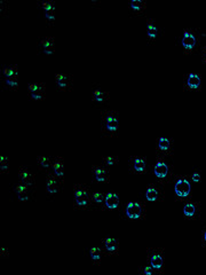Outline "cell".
I'll use <instances>...</instances> for the list:
<instances>
[{
  "label": "cell",
  "mask_w": 206,
  "mask_h": 275,
  "mask_svg": "<svg viewBox=\"0 0 206 275\" xmlns=\"http://www.w3.org/2000/svg\"><path fill=\"white\" fill-rule=\"evenodd\" d=\"M190 192V184L186 179H180L175 184V193L179 196H187Z\"/></svg>",
  "instance_id": "cell-1"
},
{
  "label": "cell",
  "mask_w": 206,
  "mask_h": 275,
  "mask_svg": "<svg viewBox=\"0 0 206 275\" xmlns=\"http://www.w3.org/2000/svg\"><path fill=\"white\" fill-rule=\"evenodd\" d=\"M126 212L129 218H139L142 213V207L138 203H129L126 207Z\"/></svg>",
  "instance_id": "cell-2"
},
{
  "label": "cell",
  "mask_w": 206,
  "mask_h": 275,
  "mask_svg": "<svg viewBox=\"0 0 206 275\" xmlns=\"http://www.w3.org/2000/svg\"><path fill=\"white\" fill-rule=\"evenodd\" d=\"M195 42H196L195 36L191 33V32L186 31L183 34V38H182V44H183L187 48H191L192 46L195 45Z\"/></svg>",
  "instance_id": "cell-3"
},
{
  "label": "cell",
  "mask_w": 206,
  "mask_h": 275,
  "mask_svg": "<svg viewBox=\"0 0 206 275\" xmlns=\"http://www.w3.org/2000/svg\"><path fill=\"white\" fill-rule=\"evenodd\" d=\"M29 92L34 98H40L44 93V87L41 86L40 84H31L29 86Z\"/></svg>",
  "instance_id": "cell-4"
},
{
  "label": "cell",
  "mask_w": 206,
  "mask_h": 275,
  "mask_svg": "<svg viewBox=\"0 0 206 275\" xmlns=\"http://www.w3.org/2000/svg\"><path fill=\"white\" fill-rule=\"evenodd\" d=\"M167 165L163 162H159L157 163L156 165H155V174L157 175V177H160V178H164L166 174H167Z\"/></svg>",
  "instance_id": "cell-5"
},
{
  "label": "cell",
  "mask_w": 206,
  "mask_h": 275,
  "mask_svg": "<svg viewBox=\"0 0 206 275\" xmlns=\"http://www.w3.org/2000/svg\"><path fill=\"white\" fill-rule=\"evenodd\" d=\"M105 204H107V206L108 207H116L118 205V197H117L116 194H113V193H110L107 195L105 197Z\"/></svg>",
  "instance_id": "cell-6"
},
{
  "label": "cell",
  "mask_w": 206,
  "mask_h": 275,
  "mask_svg": "<svg viewBox=\"0 0 206 275\" xmlns=\"http://www.w3.org/2000/svg\"><path fill=\"white\" fill-rule=\"evenodd\" d=\"M76 202L79 205H84L88 202V196L84 190H77L76 192Z\"/></svg>",
  "instance_id": "cell-7"
},
{
  "label": "cell",
  "mask_w": 206,
  "mask_h": 275,
  "mask_svg": "<svg viewBox=\"0 0 206 275\" xmlns=\"http://www.w3.org/2000/svg\"><path fill=\"white\" fill-rule=\"evenodd\" d=\"M105 124H107V127H108L109 130H116L117 126H118V119H117L115 116H112V115H109V116L107 117Z\"/></svg>",
  "instance_id": "cell-8"
},
{
  "label": "cell",
  "mask_w": 206,
  "mask_h": 275,
  "mask_svg": "<svg viewBox=\"0 0 206 275\" xmlns=\"http://www.w3.org/2000/svg\"><path fill=\"white\" fill-rule=\"evenodd\" d=\"M199 83H200V78H199V76L195 75V73H191L189 75L188 77V85L192 88H196V87L199 86Z\"/></svg>",
  "instance_id": "cell-9"
},
{
  "label": "cell",
  "mask_w": 206,
  "mask_h": 275,
  "mask_svg": "<svg viewBox=\"0 0 206 275\" xmlns=\"http://www.w3.org/2000/svg\"><path fill=\"white\" fill-rule=\"evenodd\" d=\"M41 46H42V48L45 49L47 53H50L53 48H54V42H53L52 38H46V39H44L41 42Z\"/></svg>",
  "instance_id": "cell-10"
},
{
  "label": "cell",
  "mask_w": 206,
  "mask_h": 275,
  "mask_svg": "<svg viewBox=\"0 0 206 275\" xmlns=\"http://www.w3.org/2000/svg\"><path fill=\"white\" fill-rule=\"evenodd\" d=\"M16 192H17V195L21 200H26L28 197H29V192H28V188H26L25 186L23 185H20L16 189Z\"/></svg>",
  "instance_id": "cell-11"
},
{
  "label": "cell",
  "mask_w": 206,
  "mask_h": 275,
  "mask_svg": "<svg viewBox=\"0 0 206 275\" xmlns=\"http://www.w3.org/2000/svg\"><path fill=\"white\" fill-rule=\"evenodd\" d=\"M151 266L155 268H160L163 266V258L159 255H155L151 258Z\"/></svg>",
  "instance_id": "cell-12"
},
{
  "label": "cell",
  "mask_w": 206,
  "mask_h": 275,
  "mask_svg": "<svg viewBox=\"0 0 206 275\" xmlns=\"http://www.w3.org/2000/svg\"><path fill=\"white\" fill-rule=\"evenodd\" d=\"M104 246L108 251H115L117 249V242L112 238H107L104 241Z\"/></svg>",
  "instance_id": "cell-13"
},
{
  "label": "cell",
  "mask_w": 206,
  "mask_h": 275,
  "mask_svg": "<svg viewBox=\"0 0 206 275\" xmlns=\"http://www.w3.org/2000/svg\"><path fill=\"white\" fill-rule=\"evenodd\" d=\"M44 8L46 11V15L48 16L49 19H52L53 15H54V6L50 1H47V2H44Z\"/></svg>",
  "instance_id": "cell-14"
},
{
  "label": "cell",
  "mask_w": 206,
  "mask_h": 275,
  "mask_svg": "<svg viewBox=\"0 0 206 275\" xmlns=\"http://www.w3.org/2000/svg\"><path fill=\"white\" fill-rule=\"evenodd\" d=\"M146 195H147V198H148L149 201L157 200V197H158L157 189H155V188H148V190H147V193H146Z\"/></svg>",
  "instance_id": "cell-15"
},
{
  "label": "cell",
  "mask_w": 206,
  "mask_h": 275,
  "mask_svg": "<svg viewBox=\"0 0 206 275\" xmlns=\"http://www.w3.org/2000/svg\"><path fill=\"white\" fill-rule=\"evenodd\" d=\"M134 167L138 171H143L146 167V162L142 158H135L134 159Z\"/></svg>",
  "instance_id": "cell-16"
},
{
  "label": "cell",
  "mask_w": 206,
  "mask_h": 275,
  "mask_svg": "<svg viewBox=\"0 0 206 275\" xmlns=\"http://www.w3.org/2000/svg\"><path fill=\"white\" fill-rule=\"evenodd\" d=\"M20 178H21V180L23 182H25V184H29L31 180H32V175L31 173H29L28 171H21L20 172Z\"/></svg>",
  "instance_id": "cell-17"
},
{
  "label": "cell",
  "mask_w": 206,
  "mask_h": 275,
  "mask_svg": "<svg viewBox=\"0 0 206 275\" xmlns=\"http://www.w3.org/2000/svg\"><path fill=\"white\" fill-rule=\"evenodd\" d=\"M94 174L98 180H104L107 178V171L104 169H96L94 171Z\"/></svg>",
  "instance_id": "cell-18"
},
{
  "label": "cell",
  "mask_w": 206,
  "mask_h": 275,
  "mask_svg": "<svg viewBox=\"0 0 206 275\" xmlns=\"http://www.w3.org/2000/svg\"><path fill=\"white\" fill-rule=\"evenodd\" d=\"M195 211H196V207L194 204H187V205L183 207V213L186 215H188V217H190V215H194Z\"/></svg>",
  "instance_id": "cell-19"
},
{
  "label": "cell",
  "mask_w": 206,
  "mask_h": 275,
  "mask_svg": "<svg viewBox=\"0 0 206 275\" xmlns=\"http://www.w3.org/2000/svg\"><path fill=\"white\" fill-rule=\"evenodd\" d=\"M56 83L61 86H65L69 83V77L65 75H57L56 76Z\"/></svg>",
  "instance_id": "cell-20"
},
{
  "label": "cell",
  "mask_w": 206,
  "mask_h": 275,
  "mask_svg": "<svg viewBox=\"0 0 206 275\" xmlns=\"http://www.w3.org/2000/svg\"><path fill=\"white\" fill-rule=\"evenodd\" d=\"M57 188H59V186H57L56 181L53 180V179L48 180V182H47V189H48L49 193H55L57 190Z\"/></svg>",
  "instance_id": "cell-21"
},
{
  "label": "cell",
  "mask_w": 206,
  "mask_h": 275,
  "mask_svg": "<svg viewBox=\"0 0 206 275\" xmlns=\"http://www.w3.org/2000/svg\"><path fill=\"white\" fill-rule=\"evenodd\" d=\"M158 147L163 149V150H166V149H169V141L167 139H165V138H161L159 141H158Z\"/></svg>",
  "instance_id": "cell-22"
},
{
  "label": "cell",
  "mask_w": 206,
  "mask_h": 275,
  "mask_svg": "<svg viewBox=\"0 0 206 275\" xmlns=\"http://www.w3.org/2000/svg\"><path fill=\"white\" fill-rule=\"evenodd\" d=\"M147 31H148V34H149L150 37H155V36L157 34V28H156V25L152 24V23H149V24H148Z\"/></svg>",
  "instance_id": "cell-23"
},
{
  "label": "cell",
  "mask_w": 206,
  "mask_h": 275,
  "mask_svg": "<svg viewBox=\"0 0 206 275\" xmlns=\"http://www.w3.org/2000/svg\"><path fill=\"white\" fill-rule=\"evenodd\" d=\"M105 96H107V95H105L104 93H103L102 91H100V90H96L95 92H94V99H95V100H98V101H102V100H104Z\"/></svg>",
  "instance_id": "cell-24"
},
{
  "label": "cell",
  "mask_w": 206,
  "mask_h": 275,
  "mask_svg": "<svg viewBox=\"0 0 206 275\" xmlns=\"http://www.w3.org/2000/svg\"><path fill=\"white\" fill-rule=\"evenodd\" d=\"M54 171H55V173L59 174V175H62L64 172V169H63V165H62V163H55V165H54Z\"/></svg>",
  "instance_id": "cell-25"
},
{
  "label": "cell",
  "mask_w": 206,
  "mask_h": 275,
  "mask_svg": "<svg viewBox=\"0 0 206 275\" xmlns=\"http://www.w3.org/2000/svg\"><path fill=\"white\" fill-rule=\"evenodd\" d=\"M100 256H101V253H100L99 248H93L92 250H90V257H92L94 260L100 259Z\"/></svg>",
  "instance_id": "cell-26"
},
{
  "label": "cell",
  "mask_w": 206,
  "mask_h": 275,
  "mask_svg": "<svg viewBox=\"0 0 206 275\" xmlns=\"http://www.w3.org/2000/svg\"><path fill=\"white\" fill-rule=\"evenodd\" d=\"M4 73L6 75V77H8V76L16 75V68H15V67H7V68H5Z\"/></svg>",
  "instance_id": "cell-27"
},
{
  "label": "cell",
  "mask_w": 206,
  "mask_h": 275,
  "mask_svg": "<svg viewBox=\"0 0 206 275\" xmlns=\"http://www.w3.org/2000/svg\"><path fill=\"white\" fill-rule=\"evenodd\" d=\"M131 6L135 9H139L143 6V2L141 0H132L131 1Z\"/></svg>",
  "instance_id": "cell-28"
},
{
  "label": "cell",
  "mask_w": 206,
  "mask_h": 275,
  "mask_svg": "<svg viewBox=\"0 0 206 275\" xmlns=\"http://www.w3.org/2000/svg\"><path fill=\"white\" fill-rule=\"evenodd\" d=\"M7 83L9 84V85H16V84H17V77H16V75L8 76Z\"/></svg>",
  "instance_id": "cell-29"
},
{
  "label": "cell",
  "mask_w": 206,
  "mask_h": 275,
  "mask_svg": "<svg viewBox=\"0 0 206 275\" xmlns=\"http://www.w3.org/2000/svg\"><path fill=\"white\" fill-rule=\"evenodd\" d=\"M39 163H40L41 166H45V167H47L50 162H49V159L47 158V157H40V158H39Z\"/></svg>",
  "instance_id": "cell-30"
},
{
  "label": "cell",
  "mask_w": 206,
  "mask_h": 275,
  "mask_svg": "<svg viewBox=\"0 0 206 275\" xmlns=\"http://www.w3.org/2000/svg\"><path fill=\"white\" fill-rule=\"evenodd\" d=\"M104 161H105V163H107V164H115V163H116V161H117V158H116V157H113V156H108V157H105V158H104Z\"/></svg>",
  "instance_id": "cell-31"
},
{
  "label": "cell",
  "mask_w": 206,
  "mask_h": 275,
  "mask_svg": "<svg viewBox=\"0 0 206 275\" xmlns=\"http://www.w3.org/2000/svg\"><path fill=\"white\" fill-rule=\"evenodd\" d=\"M1 167H2V170H6L8 167V159L5 156L1 157Z\"/></svg>",
  "instance_id": "cell-32"
},
{
  "label": "cell",
  "mask_w": 206,
  "mask_h": 275,
  "mask_svg": "<svg viewBox=\"0 0 206 275\" xmlns=\"http://www.w3.org/2000/svg\"><path fill=\"white\" fill-rule=\"evenodd\" d=\"M103 198H104V196L102 195L101 193H96V194L94 195V200L96 201V202H99V203H100V202H102V201H103Z\"/></svg>",
  "instance_id": "cell-33"
},
{
  "label": "cell",
  "mask_w": 206,
  "mask_h": 275,
  "mask_svg": "<svg viewBox=\"0 0 206 275\" xmlns=\"http://www.w3.org/2000/svg\"><path fill=\"white\" fill-rule=\"evenodd\" d=\"M192 180L194 181H199L200 180V175L198 173H194L192 174Z\"/></svg>",
  "instance_id": "cell-34"
},
{
  "label": "cell",
  "mask_w": 206,
  "mask_h": 275,
  "mask_svg": "<svg viewBox=\"0 0 206 275\" xmlns=\"http://www.w3.org/2000/svg\"><path fill=\"white\" fill-rule=\"evenodd\" d=\"M144 273H146V274H151V268L146 267V269H144Z\"/></svg>",
  "instance_id": "cell-35"
},
{
  "label": "cell",
  "mask_w": 206,
  "mask_h": 275,
  "mask_svg": "<svg viewBox=\"0 0 206 275\" xmlns=\"http://www.w3.org/2000/svg\"><path fill=\"white\" fill-rule=\"evenodd\" d=\"M204 238H205V241H206V232H205V235H204Z\"/></svg>",
  "instance_id": "cell-36"
}]
</instances>
